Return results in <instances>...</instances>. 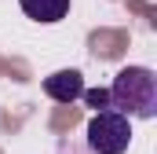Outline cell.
<instances>
[{
	"instance_id": "cell-5",
	"label": "cell",
	"mask_w": 157,
	"mask_h": 154,
	"mask_svg": "<svg viewBox=\"0 0 157 154\" xmlns=\"http://www.w3.org/2000/svg\"><path fill=\"white\" fill-rule=\"evenodd\" d=\"M80 99H84L95 114H99V110H110V92H106V88H84Z\"/></svg>"
},
{
	"instance_id": "cell-1",
	"label": "cell",
	"mask_w": 157,
	"mask_h": 154,
	"mask_svg": "<svg viewBox=\"0 0 157 154\" xmlns=\"http://www.w3.org/2000/svg\"><path fill=\"white\" fill-rule=\"evenodd\" d=\"M106 92H110V110L124 114L128 121L132 117L150 121L157 114V77L146 66H124Z\"/></svg>"
},
{
	"instance_id": "cell-2",
	"label": "cell",
	"mask_w": 157,
	"mask_h": 154,
	"mask_svg": "<svg viewBox=\"0 0 157 154\" xmlns=\"http://www.w3.org/2000/svg\"><path fill=\"white\" fill-rule=\"evenodd\" d=\"M132 143V121L117 110H99L88 121V147L95 154H124Z\"/></svg>"
},
{
	"instance_id": "cell-3",
	"label": "cell",
	"mask_w": 157,
	"mask_h": 154,
	"mask_svg": "<svg viewBox=\"0 0 157 154\" xmlns=\"http://www.w3.org/2000/svg\"><path fill=\"white\" fill-rule=\"evenodd\" d=\"M44 92L55 103H73L84 95V77L80 70H55L51 77H44Z\"/></svg>"
},
{
	"instance_id": "cell-4",
	"label": "cell",
	"mask_w": 157,
	"mask_h": 154,
	"mask_svg": "<svg viewBox=\"0 0 157 154\" xmlns=\"http://www.w3.org/2000/svg\"><path fill=\"white\" fill-rule=\"evenodd\" d=\"M33 22H59L70 15V0H18Z\"/></svg>"
}]
</instances>
